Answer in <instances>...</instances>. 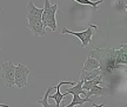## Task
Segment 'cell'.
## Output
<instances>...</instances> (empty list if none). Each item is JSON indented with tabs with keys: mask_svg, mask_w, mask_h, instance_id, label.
Listing matches in <instances>:
<instances>
[{
	"mask_svg": "<svg viewBox=\"0 0 127 107\" xmlns=\"http://www.w3.org/2000/svg\"><path fill=\"white\" fill-rule=\"evenodd\" d=\"M90 55L98 60L101 72L113 73L120 70L123 66L118 64V49L115 48H111V47L94 48L90 52Z\"/></svg>",
	"mask_w": 127,
	"mask_h": 107,
	"instance_id": "cell-1",
	"label": "cell"
},
{
	"mask_svg": "<svg viewBox=\"0 0 127 107\" xmlns=\"http://www.w3.org/2000/svg\"><path fill=\"white\" fill-rule=\"evenodd\" d=\"M27 27L31 30V32L33 33V36H44L46 34V27L42 24L41 20V14L44 8H38L33 0H28L27 6Z\"/></svg>",
	"mask_w": 127,
	"mask_h": 107,
	"instance_id": "cell-2",
	"label": "cell"
},
{
	"mask_svg": "<svg viewBox=\"0 0 127 107\" xmlns=\"http://www.w3.org/2000/svg\"><path fill=\"white\" fill-rule=\"evenodd\" d=\"M57 11H58V4H51L50 0H45L41 20H42L44 26L50 27L53 32L57 31V19H55Z\"/></svg>",
	"mask_w": 127,
	"mask_h": 107,
	"instance_id": "cell-3",
	"label": "cell"
},
{
	"mask_svg": "<svg viewBox=\"0 0 127 107\" xmlns=\"http://www.w3.org/2000/svg\"><path fill=\"white\" fill-rule=\"evenodd\" d=\"M96 30H98V26L95 24H90V26L82 32H73V31H69L68 28H63L61 33L63 34H72V36L79 38L80 46H81L82 48H85V47H87L88 45L91 44L92 36H93V34H94V32Z\"/></svg>",
	"mask_w": 127,
	"mask_h": 107,
	"instance_id": "cell-4",
	"label": "cell"
},
{
	"mask_svg": "<svg viewBox=\"0 0 127 107\" xmlns=\"http://www.w3.org/2000/svg\"><path fill=\"white\" fill-rule=\"evenodd\" d=\"M14 73L15 66L12 61H5L1 64V79L6 88L14 86Z\"/></svg>",
	"mask_w": 127,
	"mask_h": 107,
	"instance_id": "cell-5",
	"label": "cell"
},
{
	"mask_svg": "<svg viewBox=\"0 0 127 107\" xmlns=\"http://www.w3.org/2000/svg\"><path fill=\"white\" fill-rule=\"evenodd\" d=\"M30 68L23 65L21 63L18 64V66H15V73H14V85L19 87V88H23L27 86V81H28V75H30Z\"/></svg>",
	"mask_w": 127,
	"mask_h": 107,
	"instance_id": "cell-6",
	"label": "cell"
},
{
	"mask_svg": "<svg viewBox=\"0 0 127 107\" xmlns=\"http://www.w3.org/2000/svg\"><path fill=\"white\" fill-rule=\"evenodd\" d=\"M111 94H112V91L109 88H105V87H101V86H99V85H94V86H92L88 91H86L85 97H86V98H90L91 95L101 97V95H111Z\"/></svg>",
	"mask_w": 127,
	"mask_h": 107,
	"instance_id": "cell-7",
	"label": "cell"
},
{
	"mask_svg": "<svg viewBox=\"0 0 127 107\" xmlns=\"http://www.w3.org/2000/svg\"><path fill=\"white\" fill-rule=\"evenodd\" d=\"M65 84L73 85L74 82H73V81H60L59 84L54 87V88H55V94L51 95V99H54V100H55V106H57V107L61 106V100L66 97V95H65V93H61V92H60V87H61L63 85H65Z\"/></svg>",
	"mask_w": 127,
	"mask_h": 107,
	"instance_id": "cell-8",
	"label": "cell"
},
{
	"mask_svg": "<svg viewBox=\"0 0 127 107\" xmlns=\"http://www.w3.org/2000/svg\"><path fill=\"white\" fill-rule=\"evenodd\" d=\"M85 103H90L92 104L93 106H104V104L102 105H96L92 101L90 98H86V97H81V94H73V99L72 101L68 104L67 107H73V106H78V105H84Z\"/></svg>",
	"mask_w": 127,
	"mask_h": 107,
	"instance_id": "cell-9",
	"label": "cell"
},
{
	"mask_svg": "<svg viewBox=\"0 0 127 107\" xmlns=\"http://www.w3.org/2000/svg\"><path fill=\"white\" fill-rule=\"evenodd\" d=\"M101 74V70L100 68H94V70H85V68H81L80 71V78L79 80H90V79H93L96 75Z\"/></svg>",
	"mask_w": 127,
	"mask_h": 107,
	"instance_id": "cell-10",
	"label": "cell"
},
{
	"mask_svg": "<svg viewBox=\"0 0 127 107\" xmlns=\"http://www.w3.org/2000/svg\"><path fill=\"white\" fill-rule=\"evenodd\" d=\"M94 85H104L102 75H101V74L96 75L95 78H93V79H90V80H84V82H82V88L85 89V91H88L92 86H94Z\"/></svg>",
	"mask_w": 127,
	"mask_h": 107,
	"instance_id": "cell-11",
	"label": "cell"
},
{
	"mask_svg": "<svg viewBox=\"0 0 127 107\" xmlns=\"http://www.w3.org/2000/svg\"><path fill=\"white\" fill-rule=\"evenodd\" d=\"M82 82H84L82 80H79L77 84H75V85L73 84L71 88L66 89V92H65V95H67V94H84V97H85V93H86V91L82 88Z\"/></svg>",
	"mask_w": 127,
	"mask_h": 107,
	"instance_id": "cell-12",
	"label": "cell"
},
{
	"mask_svg": "<svg viewBox=\"0 0 127 107\" xmlns=\"http://www.w3.org/2000/svg\"><path fill=\"white\" fill-rule=\"evenodd\" d=\"M85 70H94V68H99V63L98 60L91 55H88V58L86 59V61L84 63V67Z\"/></svg>",
	"mask_w": 127,
	"mask_h": 107,
	"instance_id": "cell-13",
	"label": "cell"
},
{
	"mask_svg": "<svg viewBox=\"0 0 127 107\" xmlns=\"http://www.w3.org/2000/svg\"><path fill=\"white\" fill-rule=\"evenodd\" d=\"M74 1H77L78 4H81V5H88V6H91L92 8H93V11H96V9H98V6L104 2V0H98V1H91V0H74Z\"/></svg>",
	"mask_w": 127,
	"mask_h": 107,
	"instance_id": "cell-14",
	"label": "cell"
},
{
	"mask_svg": "<svg viewBox=\"0 0 127 107\" xmlns=\"http://www.w3.org/2000/svg\"><path fill=\"white\" fill-rule=\"evenodd\" d=\"M52 89H54V87H53V86H50V87L47 88V91H46L44 98L38 99V103L40 104V105H42L44 107H50L51 106L50 104H48V101H47V99H48V97H50V93H51V91H52Z\"/></svg>",
	"mask_w": 127,
	"mask_h": 107,
	"instance_id": "cell-15",
	"label": "cell"
},
{
	"mask_svg": "<svg viewBox=\"0 0 127 107\" xmlns=\"http://www.w3.org/2000/svg\"><path fill=\"white\" fill-rule=\"evenodd\" d=\"M7 106H8L7 104H1L0 103V107H7Z\"/></svg>",
	"mask_w": 127,
	"mask_h": 107,
	"instance_id": "cell-16",
	"label": "cell"
}]
</instances>
